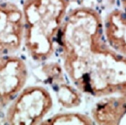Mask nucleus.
Listing matches in <instances>:
<instances>
[{"mask_svg":"<svg viewBox=\"0 0 126 125\" xmlns=\"http://www.w3.org/2000/svg\"><path fill=\"white\" fill-rule=\"evenodd\" d=\"M56 47L66 77L81 94L126 96V56L107 42L103 14L95 7H71Z\"/></svg>","mask_w":126,"mask_h":125,"instance_id":"f257e3e1","label":"nucleus"},{"mask_svg":"<svg viewBox=\"0 0 126 125\" xmlns=\"http://www.w3.org/2000/svg\"><path fill=\"white\" fill-rule=\"evenodd\" d=\"M72 0H24V45L35 62L52 57L63 21L72 7Z\"/></svg>","mask_w":126,"mask_h":125,"instance_id":"f03ea898","label":"nucleus"},{"mask_svg":"<svg viewBox=\"0 0 126 125\" xmlns=\"http://www.w3.org/2000/svg\"><path fill=\"white\" fill-rule=\"evenodd\" d=\"M53 98L46 87H25L11 101L5 115L10 125H37L45 120L53 108Z\"/></svg>","mask_w":126,"mask_h":125,"instance_id":"7ed1b4c3","label":"nucleus"},{"mask_svg":"<svg viewBox=\"0 0 126 125\" xmlns=\"http://www.w3.org/2000/svg\"><path fill=\"white\" fill-rule=\"evenodd\" d=\"M24 39L22 7L15 2L0 1V55L15 54Z\"/></svg>","mask_w":126,"mask_h":125,"instance_id":"20e7f679","label":"nucleus"},{"mask_svg":"<svg viewBox=\"0 0 126 125\" xmlns=\"http://www.w3.org/2000/svg\"><path fill=\"white\" fill-rule=\"evenodd\" d=\"M28 79V68L23 58L15 54L0 55V109L19 95Z\"/></svg>","mask_w":126,"mask_h":125,"instance_id":"39448f33","label":"nucleus"},{"mask_svg":"<svg viewBox=\"0 0 126 125\" xmlns=\"http://www.w3.org/2000/svg\"><path fill=\"white\" fill-rule=\"evenodd\" d=\"M104 36L112 48L126 56V0H115L103 15Z\"/></svg>","mask_w":126,"mask_h":125,"instance_id":"423d86ee","label":"nucleus"},{"mask_svg":"<svg viewBox=\"0 0 126 125\" xmlns=\"http://www.w3.org/2000/svg\"><path fill=\"white\" fill-rule=\"evenodd\" d=\"M43 71L54 87L61 105L66 108H74L80 106L82 101L81 92L72 83L66 82L65 78L66 75L60 64L50 63L45 65Z\"/></svg>","mask_w":126,"mask_h":125,"instance_id":"0eeeda50","label":"nucleus"},{"mask_svg":"<svg viewBox=\"0 0 126 125\" xmlns=\"http://www.w3.org/2000/svg\"><path fill=\"white\" fill-rule=\"evenodd\" d=\"M91 118L97 124H119L126 113V96L102 97L92 108Z\"/></svg>","mask_w":126,"mask_h":125,"instance_id":"6e6552de","label":"nucleus"},{"mask_svg":"<svg viewBox=\"0 0 126 125\" xmlns=\"http://www.w3.org/2000/svg\"><path fill=\"white\" fill-rule=\"evenodd\" d=\"M40 124L42 125H57V124H94L93 118L81 112H60L54 114L47 119H45Z\"/></svg>","mask_w":126,"mask_h":125,"instance_id":"1a4fd4ad","label":"nucleus"}]
</instances>
